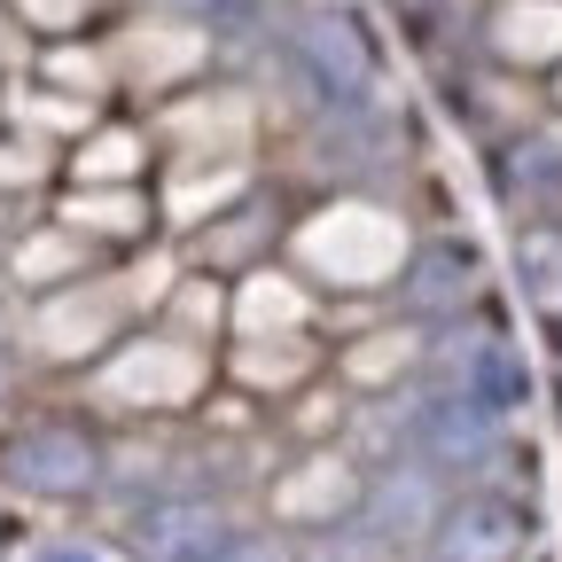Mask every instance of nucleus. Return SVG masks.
Segmentation results:
<instances>
[{
    "label": "nucleus",
    "mask_w": 562,
    "mask_h": 562,
    "mask_svg": "<svg viewBox=\"0 0 562 562\" xmlns=\"http://www.w3.org/2000/svg\"><path fill=\"white\" fill-rule=\"evenodd\" d=\"M172 273H180V258L157 243V250H133V258L94 266L87 281H70V290L24 297V305H16V328H9V360H16L24 375L70 383L79 368H94L117 336H133L140 321H157Z\"/></svg>",
    "instance_id": "1"
},
{
    "label": "nucleus",
    "mask_w": 562,
    "mask_h": 562,
    "mask_svg": "<svg viewBox=\"0 0 562 562\" xmlns=\"http://www.w3.org/2000/svg\"><path fill=\"white\" fill-rule=\"evenodd\" d=\"M422 220L383 195V188H328L313 203L290 211V235H281V266L305 273V290L321 305H351V297H383L406 250H414Z\"/></svg>",
    "instance_id": "2"
},
{
    "label": "nucleus",
    "mask_w": 562,
    "mask_h": 562,
    "mask_svg": "<svg viewBox=\"0 0 562 562\" xmlns=\"http://www.w3.org/2000/svg\"><path fill=\"white\" fill-rule=\"evenodd\" d=\"M220 383V351L188 344L157 321H140L133 336H117L94 368H79L70 383H55L63 406H79L102 430H157V422H188L203 406V391Z\"/></svg>",
    "instance_id": "3"
},
{
    "label": "nucleus",
    "mask_w": 562,
    "mask_h": 562,
    "mask_svg": "<svg viewBox=\"0 0 562 562\" xmlns=\"http://www.w3.org/2000/svg\"><path fill=\"white\" fill-rule=\"evenodd\" d=\"M0 492L24 508H94L102 501V422L79 406H9L0 414Z\"/></svg>",
    "instance_id": "4"
},
{
    "label": "nucleus",
    "mask_w": 562,
    "mask_h": 562,
    "mask_svg": "<svg viewBox=\"0 0 562 562\" xmlns=\"http://www.w3.org/2000/svg\"><path fill=\"white\" fill-rule=\"evenodd\" d=\"M492 297H501V273H492L484 243L461 227V220H438V227H422L398 281L383 290V305L414 328H446V321H469L484 313Z\"/></svg>",
    "instance_id": "5"
},
{
    "label": "nucleus",
    "mask_w": 562,
    "mask_h": 562,
    "mask_svg": "<svg viewBox=\"0 0 562 562\" xmlns=\"http://www.w3.org/2000/svg\"><path fill=\"white\" fill-rule=\"evenodd\" d=\"M94 524L117 539L125 562H195L203 547L258 524V501L250 492H140L125 508H94Z\"/></svg>",
    "instance_id": "6"
},
{
    "label": "nucleus",
    "mask_w": 562,
    "mask_h": 562,
    "mask_svg": "<svg viewBox=\"0 0 562 562\" xmlns=\"http://www.w3.org/2000/svg\"><path fill=\"white\" fill-rule=\"evenodd\" d=\"M133 117L149 125L157 165H172V157H258L266 149V110L243 79H195V87L133 110Z\"/></svg>",
    "instance_id": "7"
},
{
    "label": "nucleus",
    "mask_w": 562,
    "mask_h": 562,
    "mask_svg": "<svg viewBox=\"0 0 562 562\" xmlns=\"http://www.w3.org/2000/svg\"><path fill=\"white\" fill-rule=\"evenodd\" d=\"M360 484H368V469L344 446H297V453H273L250 501H258V524H273L281 539H313V531H336L360 516Z\"/></svg>",
    "instance_id": "8"
},
{
    "label": "nucleus",
    "mask_w": 562,
    "mask_h": 562,
    "mask_svg": "<svg viewBox=\"0 0 562 562\" xmlns=\"http://www.w3.org/2000/svg\"><path fill=\"white\" fill-rule=\"evenodd\" d=\"M211 47H220V32H211L203 16H125L117 32H102V55H110V79H117V102H165L195 79H211Z\"/></svg>",
    "instance_id": "9"
},
{
    "label": "nucleus",
    "mask_w": 562,
    "mask_h": 562,
    "mask_svg": "<svg viewBox=\"0 0 562 562\" xmlns=\"http://www.w3.org/2000/svg\"><path fill=\"white\" fill-rule=\"evenodd\" d=\"M508 438V422L501 414H484L469 391L453 383H414L406 398V461H422L430 476H446L453 492L484 469V453Z\"/></svg>",
    "instance_id": "10"
},
{
    "label": "nucleus",
    "mask_w": 562,
    "mask_h": 562,
    "mask_svg": "<svg viewBox=\"0 0 562 562\" xmlns=\"http://www.w3.org/2000/svg\"><path fill=\"white\" fill-rule=\"evenodd\" d=\"M290 195L281 188H250L243 203H227V211H211L203 227H188L180 243H165L188 273H211V281H235V273H250V266H266V258H281V235H290Z\"/></svg>",
    "instance_id": "11"
},
{
    "label": "nucleus",
    "mask_w": 562,
    "mask_h": 562,
    "mask_svg": "<svg viewBox=\"0 0 562 562\" xmlns=\"http://www.w3.org/2000/svg\"><path fill=\"white\" fill-rule=\"evenodd\" d=\"M430 562H539V508L501 492H446L438 531L422 547Z\"/></svg>",
    "instance_id": "12"
},
{
    "label": "nucleus",
    "mask_w": 562,
    "mask_h": 562,
    "mask_svg": "<svg viewBox=\"0 0 562 562\" xmlns=\"http://www.w3.org/2000/svg\"><path fill=\"white\" fill-rule=\"evenodd\" d=\"M422 351H430V328L398 321L391 305L368 313L360 328L328 336V375L351 391V398H383V391H406L422 383Z\"/></svg>",
    "instance_id": "13"
},
{
    "label": "nucleus",
    "mask_w": 562,
    "mask_h": 562,
    "mask_svg": "<svg viewBox=\"0 0 562 562\" xmlns=\"http://www.w3.org/2000/svg\"><path fill=\"white\" fill-rule=\"evenodd\" d=\"M266 180V149L258 157H172L149 172V203H157V235L180 243L188 227H203L211 211L243 203L250 188Z\"/></svg>",
    "instance_id": "14"
},
{
    "label": "nucleus",
    "mask_w": 562,
    "mask_h": 562,
    "mask_svg": "<svg viewBox=\"0 0 562 562\" xmlns=\"http://www.w3.org/2000/svg\"><path fill=\"white\" fill-rule=\"evenodd\" d=\"M492 195H501L508 227H562V117L554 110L492 149Z\"/></svg>",
    "instance_id": "15"
},
{
    "label": "nucleus",
    "mask_w": 562,
    "mask_h": 562,
    "mask_svg": "<svg viewBox=\"0 0 562 562\" xmlns=\"http://www.w3.org/2000/svg\"><path fill=\"white\" fill-rule=\"evenodd\" d=\"M328 375V336L321 328H297V336H227L220 344V383L258 398L266 414L281 398H297L305 383Z\"/></svg>",
    "instance_id": "16"
},
{
    "label": "nucleus",
    "mask_w": 562,
    "mask_h": 562,
    "mask_svg": "<svg viewBox=\"0 0 562 562\" xmlns=\"http://www.w3.org/2000/svg\"><path fill=\"white\" fill-rule=\"evenodd\" d=\"M446 476H430L422 461H383V469H368V484H360V531H375L391 554H422L430 547V531H438V508H446Z\"/></svg>",
    "instance_id": "17"
},
{
    "label": "nucleus",
    "mask_w": 562,
    "mask_h": 562,
    "mask_svg": "<svg viewBox=\"0 0 562 562\" xmlns=\"http://www.w3.org/2000/svg\"><path fill=\"white\" fill-rule=\"evenodd\" d=\"M47 220L87 235L102 258H133V250H157V203H149V180L140 188H47Z\"/></svg>",
    "instance_id": "18"
},
{
    "label": "nucleus",
    "mask_w": 562,
    "mask_h": 562,
    "mask_svg": "<svg viewBox=\"0 0 562 562\" xmlns=\"http://www.w3.org/2000/svg\"><path fill=\"white\" fill-rule=\"evenodd\" d=\"M94 266H110V258H102L87 235L55 227L47 211H24L16 235L0 243V290L24 305V297H47V290H70V281H87Z\"/></svg>",
    "instance_id": "19"
},
{
    "label": "nucleus",
    "mask_w": 562,
    "mask_h": 562,
    "mask_svg": "<svg viewBox=\"0 0 562 562\" xmlns=\"http://www.w3.org/2000/svg\"><path fill=\"white\" fill-rule=\"evenodd\" d=\"M149 172H157V149H149V125L133 110H102L55 157V188H140Z\"/></svg>",
    "instance_id": "20"
},
{
    "label": "nucleus",
    "mask_w": 562,
    "mask_h": 562,
    "mask_svg": "<svg viewBox=\"0 0 562 562\" xmlns=\"http://www.w3.org/2000/svg\"><path fill=\"white\" fill-rule=\"evenodd\" d=\"M297 328H321V297L305 290L297 266H250L227 281V336H297Z\"/></svg>",
    "instance_id": "21"
},
{
    "label": "nucleus",
    "mask_w": 562,
    "mask_h": 562,
    "mask_svg": "<svg viewBox=\"0 0 562 562\" xmlns=\"http://www.w3.org/2000/svg\"><path fill=\"white\" fill-rule=\"evenodd\" d=\"M484 63L516 70V79H547L562 63V0H492L484 9Z\"/></svg>",
    "instance_id": "22"
},
{
    "label": "nucleus",
    "mask_w": 562,
    "mask_h": 562,
    "mask_svg": "<svg viewBox=\"0 0 562 562\" xmlns=\"http://www.w3.org/2000/svg\"><path fill=\"white\" fill-rule=\"evenodd\" d=\"M32 79L55 87V94H79L94 110H117V79H110V55H102V32H79V40H47L32 47Z\"/></svg>",
    "instance_id": "23"
},
{
    "label": "nucleus",
    "mask_w": 562,
    "mask_h": 562,
    "mask_svg": "<svg viewBox=\"0 0 562 562\" xmlns=\"http://www.w3.org/2000/svg\"><path fill=\"white\" fill-rule=\"evenodd\" d=\"M508 266H516V297H524V313L547 328V321L562 313V227H516Z\"/></svg>",
    "instance_id": "24"
},
{
    "label": "nucleus",
    "mask_w": 562,
    "mask_h": 562,
    "mask_svg": "<svg viewBox=\"0 0 562 562\" xmlns=\"http://www.w3.org/2000/svg\"><path fill=\"white\" fill-rule=\"evenodd\" d=\"M157 328H172V336H188V344H211V351H220V344H227V281L180 266L172 290H165V305H157Z\"/></svg>",
    "instance_id": "25"
},
{
    "label": "nucleus",
    "mask_w": 562,
    "mask_h": 562,
    "mask_svg": "<svg viewBox=\"0 0 562 562\" xmlns=\"http://www.w3.org/2000/svg\"><path fill=\"white\" fill-rule=\"evenodd\" d=\"M47 188H55V149L16 125H0V203L32 211V203H47Z\"/></svg>",
    "instance_id": "26"
},
{
    "label": "nucleus",
    "mask_w": 562,
    "mask_h": 562,
    "mask_svg": "<svg viewBox=\"0 0 562 562\" xmlns=\"http://www.w3.org/2000/svg\"><path fill=\"white\" fill-rule=\"evenodd\" d=\"M9 562H125L102 524H40L9 547Z\"/></svg>",
    "instance_id": "27"
},
{
    "label": "nucleus",
    "mask_w": 562,
    "mask_h": 562,
    "mask_svg": "<svg viewBox=\"0 0 562 562\" xmlns=\"http://www.w3.org/2000/svg\"><path fill=\"white\" fill-rule=\"evenodd\" d=\"M94 9L102 0H9V32L16 40H79V32H94Z\"/></svg>",
    "instance_id": "28"
},
{
    "label": "nucleus",
    "mask_w": 562,
    "mask_h": 562,
    "mask_svg": "<svg viewBox=\"0 0 562 562\" xmlns=\"http://www.w3.org/2000/svg\"><path fill=\"white\" fill-rule=\"evenodd\" d=\"M188 430H203V438H273V430H266V406L243 398V391H227V383L203 391V406L188 414Z\"/></svg>",
    "instance_id": "29"
},
{
    "label": "nucleus",
    "mask_w": 562,
    "mask_h": 562,
    "mask_svg": "<svg viewBox=\"0 0 562 562\" xmlns=\"http://www.w3.org/2000/svg\"><path fill=\"white\" fill-rule=\"evenodd\" d=\"M195 562H297V547L281 539L273 524H243L235 539H220V547H203Z\"/></svg>",
    "instance_id": "30"
},
{
    "label": "nucleus",
    "mask_w": 562,
    "mask_h": 562,
    "mask_svg": "<svg viewBox=\"0 0 562 562\" xmlns=\"http://www.w3.org/2000/svg\"><path fill=\"white\" fill-rule=\"evenodd\" d=\"M16 383H24V368L9 360V351H0V414H9V406H16Z\"/></svg>",
    "instance_id": "31"
},
{
    "label": "nucleus",
    "mask_w": 562,
    "mask_h": 562,
    "mask_svg": "<svg viewBox=\"0 0 562 562\" xmlns=\"http://www.w3.org/2000/svg\"><path fill=\"white\" fill-rule=\"evenodd\" d=\"M16 63H24V40H16L9 24H0V79H9V70H16Z\"/></svg>",
    "instance_id": "32"
},
{
    "label": "nucleus",
    "mask_w": 562,
    "mask_h": 562,
    "mask_svg": "<svg viewBox=\"0 0 562 562\" xmlns=\"http://www.w3.org/2000/svg\"><path fill=\"white\" fill-rule=\"evenodd\" d=\"M539 94H547V110L562 117V63H554V70H547V79H539Z\"/></svg>",
    "instance_id": "33"
},
{
    "label": "nucleus",
    "mask_w": 562,
    "mask_h": 562,
    "mask_svg": "<svg viewBox=\"0 0 562 562\" xmlns=\"http://www.w3.org/2000/svg\"><path fill=\"white\" fill-rule=\"evenodd\" d=\"M32 211H40V203H32ZM16 220H24V211H9V203H0V243H9V235H16Z\"/></svg>",
    "instance_id": "34"
},
{
    "label": "nucleus",
    "mask_w": 562,
    "mask_h": 562,
    "mask_svg": "<svg viewBox=\"0 0 562 562\" xmlns=\"http://www.w3.org/2000/svg\"><path fill=\"white\" fill-rule=\"evenodd\" d=\"M547 351H554V360H562V313L547 321Z\"/></svg>",
    "instance_id": "35"
},
{
    "label": "nucleus",
    "mask_w": 562,
    "mask_h": 562,
    "mask_svg": "<svg viewBox=\"0 0 562 562\" xmlns=\"http://www.w3.org/2000/svg\"><path fill=\"white\" fill-rule=\"evenodd\" d=\"M554 406H562V360H554Z\"/></svg>",
    "instance_id": "36"
}]
</instances>
